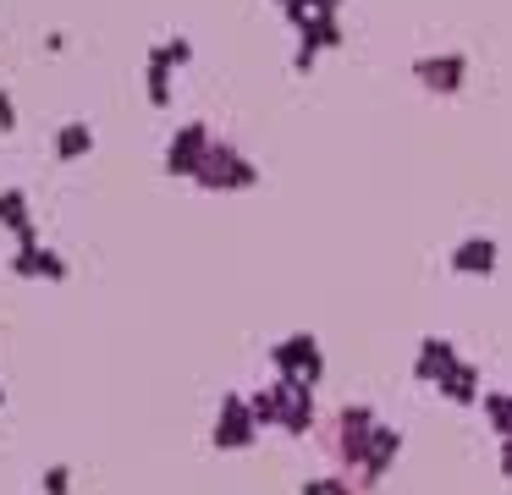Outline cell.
I'll return each instance as SVG.
<instances>
[{
	"instance_id": "7",
	"label": "cell",
	"mask_w": 512,
	"mask_h": 495,
	"mask_svg": "<svg viewBox=\"0 0 512 495\" xmlns=\"http://www.w3.org/2000/svg\"><path fill=\"white\" fill-rule=\"evenodd\" d=\"M149 99H155V105H171V66L149 61Z\"/></svg>"
},
{
	"instance_id": "3",
	"label": "cell",
	"mask_w": 512,
	"mask_h": 495,
	"mask_svg": "<svg viewBox=\"0 0 512 495\" xmlns=\"http://www.w3.org/2000/svg\"><path fill=\"white\" fill-rule=\"evenodd\" d=\"M199 182L204 187H248V182H254V171L237 165L232 149H215V143H210V154H204V165H199Z\"/></svg>"
},
{
	"instance_id": "4",
	"label": "cell",
	"mask_w": 512,
	"mask_h": 495,
	"mask_svg": "<svg viewBox=\"0 0 512 495\" xmlns=\"http://www.w3.org/2000/svg\"><path fill=\"white\" fill-rule=\"evenodd\" d=\"M12 270L17 275H39V281H67V259L50 253V248H39V242H23V248H17Z\"/></svg>"
},
{
	"instance_id": "8",
	"label": "cell",
	"mask_w": 512,
	"mask_h": 495,
	"mask_svg": "<svg viewBox=\"0 0 512 495\" xmlns=\"http://www.w3.org/2000/svg\"><path fill=\"white\" fill-rule=\"evenodd\" d=\"M67 490H72V473L67 468H50L45 473V495H67Z\"/></svg>"
},
{
	"instance_id": "2",
	"label": "cell",
	"mask_w": 512,
	"mask_h": 495,
	"mask_svg": "<svg viewBox=\"0 0 512 495\" xmlns=\"http://www.w3.org/2000/svg\"><path fill=\"white\" fill-rule=\"evenodd\" d=\"M204 154H210V132L193 121V127H182L177 138L166 143V171H171V176H199Z\"/></svg>"
},
{
	"instance_id": "5",
	"label": "cell",
	"mask_w": 512,
	"mask_h": 495,
	"mask_svg": "<svg viewBox=\"0 0 512 495\" xmlns=\"http://www.w3.org/2000/svg\"><path fill=\"white\" fill-rule=\"evenodd\" d=\"M0 226H12L17 242H39L34 220H28V193L23 187H6V193H0Z\"/></svg>"
},
{
	"instance_id": "10",
	"label": "cell",
	"mask_w": 512,
	"mask_h": 495,
	"mask_svg": "<svg viewBox=\"0 0 512 495\" xmlns=\"http://www.w3.org/2000/svg\"><path fill=\"white\" fill-rule=\"evenodd\" d=\"M0 407H6V391H0Z\"/></svg>"
},
{
	"instance_id": "6",
	"label": "cell",
	"mask_w": 512,
	"mask_h": 495,
	"mask_svg": "<svg viewBox=\"0 0 512 495\" xmlns=\"http://www.w3.org/2000/svg\"><path fill=\"white\" fill-rule=\"evenodd\" d=\"M89 149H94V127H89V121H67V127L56 132V154H61V160H83Z\"/></svg>"
},
{
	"instance_id": "9",
	"label": "cell",
	"mask_w": 512,
	"mask_h": 495,
	"mask_svg": "<svg viewBox=\"0 0 512 495\" xmlns=\"http://www.w3.org/2000/svg\"><path fill=\"white\" fill-rule=\"evenodd\" d=\"M0 127H17V116H12V94L0 88Z\"/></svg>"
},
{
	"instance_id": "1",
	"label": "cell",
	"mask_w": 512,
	"mask_h": 495,
	"mask_svg": "<svg viewBox=\"0 0 512 495\" xmlns=\"http://www.w3.org/2000/svg\"><path fill=\"white\" fill-rule=\"evenodd\" d=\"M254 407L243 402V396H226L221 402V413H215V446L221 451H237V446H248L254 440Z\"/></svg>"
}]
</instances>
